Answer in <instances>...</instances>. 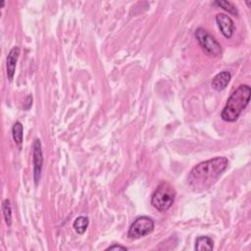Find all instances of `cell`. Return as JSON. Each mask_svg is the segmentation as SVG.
<instances>
[{"mask_svg":"<svg viewBox=\"0 0 251 251\" xmlns=\"http://www.w3.org/2000/svg\"><path fill=\"white\" fill-rule=\"evenodd\" d=\"M32 163H33V178H34L35 185H37L40 179L42 164H43L41 142L38 138H35L32 143Z\"/></svg>","mask_w":251,"mask_h":251,"instance_id":"obj_6","label":"cell"},{"mask_svg":"<svg viewBox=\"0 0 251 251\" xmlns=\"http://www.w3.org/2000/svg\"><path fill=\"white\" fill-rule=\"evenodd\" d=\"M216 22L223 35L226 38H230L234 31V23L231 18L225 14H218L216 16Z\"/></svg>","mask_w":251,"mask_h":251,"instance_id":"obj_7","label":"cell"},{"mask_svg":"<svg viewBox=\"0 0 251 251\" xmlns=\"http://www.w3.org/2000/svg\"><path fill=\"white\" fill-rule=\"evenodd\" d=\"M2 211H3V216L5 219V223L8 226H11L12 224V208H11V203L9 199H5L2 203Z\"/></svg>","mask_w":251,"mask_h":251,"instance_id":"obj_13","label":"cell"},{"mask_svg":"<svg viewBox=\"0 0 251 251\" xmlns=\"http://www.w3.org/2000/svg\"><path fill=\"white\" fill-rule=\"evenodd\" d=\"M23 133H24V127L21 122H16L12 127V135L13 139L16 142L17 145H21L23 142Z\"/></svg>","mask_w":251,"mask_h":251,"instance_id":"obj_12","label":"cell"},{"mask_svg":"<svg viewBox=\"0 0 251 251\" xmlns=\"http://www.w3.org/2000/svg\"><path fill=\"white\" fill-rule=\"evenodd\" d=\"M31 104H32V96L31 95H27L26 98H25V102L24 104V108L25 110H28L31 107Z\"/></svg>","mask_w":251,"mask_h":251,"instance_id":"obj_15","label":"cell"},{"mask_svg":"<svg viewBox=\"0 0 251 251\" xmlns=\"http://www.w3.org/2000/svg\"><path fill=\"white\" fill-rule=\"evenodd\" d=\"M127 248L125 247V246H122V245H119V244H114V245H111L109 246L106 250H126Z\"/></svg>","mask_w":251,"mask_h":251,"instance_id":"obj_16","label":"cell"},{"mask_svg":"<svg viewBox=\"0 0 251 251\" xmlns=\"http://www.w3.org/2000/svg\"><path fill=\"white\" fill-rule=\"evenodd\" d=\"M88 224H89V220L87 217H84V216H79L77 217L74 224H73V226L75 228V230L76 231V233L78 234H83L88 226Z\"/></svg>","mask_w":251,"mask_h":251,"instance_id":"obj_11","label":"cell"},{"mask_svg":"<svg viewBox=\"0 0 251 251\" xmlns=\"http://www.w3.org/2000/svg\"><path fill=\"white\" fill-rule=\"evenodd\" d=\"M228 160L226 157H216L199 163L190 171L188 183L197 192L210 188L226 171Z\"/></svg>","mask_w":251,"mask_h":251,"instance_id":"obj_1","label":"cell"},{"mask_svg":"<svg viewBox=\"0 0 251 251\" xmlns=\"http://www.w3.org/2000/svg\"><path fill=\"white\" fill-rule=\"evenodd\" d=\"M213 5H217V6L221 7L222 9H224L225 11H226L227 13H229L231 15H235V16L238 15V12H237L235 6L229 1H215L213 3Z\"/></svg>","mask_w":251,"mask_h":251,"instance_id":"obj_14","label":"cell"},{"mask_svg":"<svg viewBox=\"0 0 251 251\" xmlns=\"http://www.w3.org/2000/svg\"><path fill=\"white\" fill-rule=\"evenodd\" d=\"M214 241L209 236H199L195 241L196 250H213Z\"/></svg>","mask_w":251,"mask_h":251,"instance_id":"obj_10","label":"cell"},{"mask_svg":"<svg viewBox=\"0 0 251 251\" xmlns=\"http://www.w3.org/2000/svg\"><path fill=\"white\" fill-rule=\"evenodd\" d=\"M153 220L147 216H141L136 218L130 225L127 231V236L131 239H137L149 234L150 232L153 231Z\"/></svg>","mask_w":251,"mask_h":251,"instance_id":"obj_5","label":"cell"},{"mask_svg":"<svg viewBox=\"0 0 251 251\" xmlns=\"http://www.w3.org/2000/svg\"><path fill=\"white\" fill-rule=\"evenodd\" d=\"M176 191L167 181L161 182L151 196V204L160 212L169 210L175 202Z\"/></svg>","mask_w":251,"mask_h":251,"instance_id":"obj_3","label":"cell"},{"mask_svg":"<svg viewBox=\"0 0 251 251\" xmlns=\"http://www.w3.org/2000/svg\"><path fill=\"white\" fill-rule=\"evenodd\" d=\"M20 52H21L20 48L18 46H15L8 53L7 60H6V70H7V76L10 81H12L14 78L15 71H16V64H17Z\"/></svg>","mask_w":251,"mask_h":251,"instance_id":"obj_8","label":"cell"},{"mask_svg":"<svg viewBox=\"0 0 251 251\" xmlns=\"http://www.w3.org/2000/svg\"><path fill=\"white\" fill-rule=\"evenodd\" d=\"M251 88L248 84L239 85L228 97L224 107L221 118L225 122H235L250 101Z\"/></svg>","mask_w":251,"mask_h":251,"instance_id":"obj_2","label":"cell"},{"mask_svg":"<svg viewBox=\"0 0 251 251\" xmlns=\"http://www.w3.org/2000/svg\"><path fill=\"white\" fill-rule=\"evenodd\" d=\"M195 37L202 49L210 56L218 57L222 54V46L206 29L199 27L195 30Z\"/></svg>","mask_w":251,"mask_h":251,"instance_id":"obj_4","label":"cell"},{"mask_svg":"<svg viewBox=\"0 0 251 251\" xmlns=\"http://www.w3.org/2000/svg\"><path fill=\"white\" fill-rule=\"evenodd\" d=\"M230 78H231V75L229 72H226V71L221 72L213 77L211 82L212 87L217 91H222L227 86V84L230 81Z\"/></svg>","mask_w":251,"mask_h":251,"instance_id":"obj_9","label":"cell"}]
</instances>
